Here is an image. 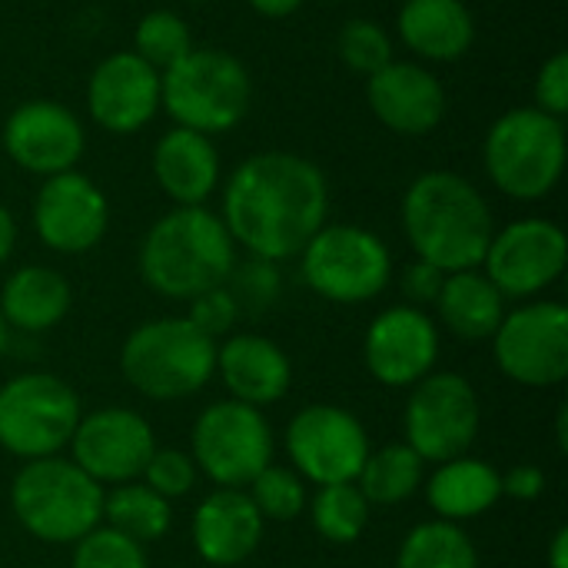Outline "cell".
I'll return each instance as SVG.
<instances>
[{"mask_svg":"<svg viewBox=\"0 0 568 568\" xmlns=\"http://www.w3.org/2000/svg\"><path fill=\"white\" fill-rule=\"evenodd\" d=\"M236 263V243L223 220L206 206H176L163 213L140 243V276L163 296L190 303L226 283Z\"/></svg>","mask_w":568,"mask_h":568,"instance_id":"obj_3","label":"cell"},{"mask_svg":"<svg viewBox=\"0 0 568 568\" xmlns=\"http://www.w3.org/2000/svg\"><path fill=\"white\" fill-rule=\"evenodd\" d=\"M190 3H213V0H190Z\"/></svg>","mask_w":568,"mask_h":568,"instance_id":"obj_47","label":"cell"},{"mask_svg":"<svg viewBox=\"0 0 568 568\" xmlns=\"http://www.w3.org/2000/svg\"><path fill=\"white\" fill-rule=\"evenodd\" d=\"M193 50L190 27L173 10H150L136 20L133 30V53L143 57L153 70H170L176 60H183Z\"/></svg>","mask_w":568,"mask_h":568,"instance_id":"obj_32","label":"cell"},{"mask_svg":"<svg viewBox=\"0 0 568 568\" xmlns=\"http://www.w3.org/2000/svg\"><path fill=\"white\" fill-rule=\"evenodd\" d=\"M423 489L436 519L463 526L469 519H479L503 499V473L486 459L456 456L449 463H439L436 473L423 479Z\"/></svg>","mask_w":568,"mask_h":568,"instance_id":"obj_26","label":"cell"},{"mask_svg":"<svg viewBox=\"0 0 568 568\" xmlns=\"http://www.w3.org/2000/svg\"><path fill=\"white\" fill-rule=\"evenodd\" d=\"M396 568H479V552L463 526L429 519L406 532Z\"/></svg>","mask_w":568,"mask_h":568,"instance_id":"obj_30","label":"cell"},{"mask_svg":"<svg viewBox=\"0 0 568 568\" xmlns=\"http://www.w3.org/2000/svg\"><path fill=\"white\" fill-rule=\"evenodd\" d=\"M329 183L323 170L290 150L246 156L223 186V226L250 256L283 263L326 223Z\"/></svg>","mask_w":568,"mask_h":568,"instance_id":"obj_1","label":"cell"},{"mask_svg":"<svg viewBox=\"0 0 568 568\" xmlns=\"http://www.w3.org/2000/svg\"><path fill=\"white\" fill-rule=\"evenodd\" d=\"M156 449V436L143 413L103 406L80 416L70 436V459L103 489L136 483Z\"/></svg>","mask_w":568,"mask_h":568,"instance_id":"obj_15","label":"cell"},{"mask_svg":"<svg viewBox=\"0 0 568 568\" xmlns=\"http://www.w3.org/2000/svg\"><path fill=\"white\" fill-rule=\"evenodd\" d=\"M366 103L386 130L399 136H426L446 116V87L419 63L389 60L366 77Z\"/></svg>","mask_w":568,"mask_h":568,"instance_id":"obj_20","label":"cell"},{"mask_svg":"<svg viewBox=\"0 0 568 568\" xmlns=\"http://www.w3.org/2000/svg\"><path fill=\"white\" fill-rule=\"evenodd\" d=\"M73 306V290L67 276L53 266L27 263L13 270L0 286V316L10 329L20 333H47Z\"/></svg>","mask_w":568,"mask_h":568,"instance_id":"obj_25","label":"cell"},{"mask_svg":"<svg viewBox=\"0 0 568 568\" xmlns=\"http://www.w3.org/2000/svg\"><path fill=\"white\" fill-rule=\"evenodd\" d=\"M3 153L33 176H57L80 163L83 123L57 100H27L3 123Z\"/></svg>","mask_w":568,"mask_h":568,"instance_id":"obj_18","label":"cell"},{"mask_svg":"<svg viewBox=\"0 0 568 568\" xmlns=\"http://www.w3.org/2000/svg\"><path fill=\"white\" fill-rule=\"evenodd\" d=\"M273 426L263 409L223 399L206 406L190 433V456L216 489H246L273 463Z\"/></svg>","mask_w":568,"mask_h":568,"instance_id":"obj_10","label":"cell"},{"mask_svg":"<svg viewBox=\"0 0 568 568\" xmlns=\"http://www.w3.org/2000/svg\"><path fill=\"white\" fill-rule=\"evenodd\" d=\"M263 532L266 523L246 489H213L190 523L196 556L213 568L243 566L260 549Z\"/></svg>","mask_w":568,"mask_h":568,"instance_id":"obj_21","label":"cell"},{"mask_svg":"<svg viewBox=\"0 0 568 568\" xmlns=\"http://www.w3.org/2000/svg\"><path fill=\"white\" fill-rule=\"evenodd\" d=\"M493 186L513 200L536 203L549 196L566 170V126L539 106L503 113L483 143Z\"/></svg>","mask_w":568,"mask_h":568,"instance_id":"obj_7","label":"cell"},{"mask_svg":"<svg viewBox=\"0 0 568 568\" xmlns=\"http://www.w3.org/2000/svg\"><path fill=\"white\" fill-rule=\"evenodd\" d=\"M568 263V240L559 223L526 216L493 233L483 273L506 300H532L549 290Z\"/></svg>","mask_w":568,"mask_h":568,"instance_id":"obj_14","label":"cell"},{"mask_svg":"<svg viewBox=\"0 0 568 568\" xmlns=\"http://www.w3.org/2000/svg\"><path fill=\"white\" fill-rule=\"evenodd\" d=\"M196 476H200V469H196L190 453H183V449H153V456H150V463H146L140 479L156 496L173 503V499H183V496L193 493Z\"/></svg>","mask_w":568,"mask_h":568,"instance_id":"obj_37","label":"cell"},{"mask_svg":"<svg viewBox=\"0 0 568 568\" xmlns=\"http://www.w3.org/2000/svg\"><path fill=\"white\" fill-rule=\"evenodd\" d=\"M546 566H549V568H568V529H566V526H559V529H556V536L549 539Z\"/></svg>","mask_w":568,"mask_h":568,"instance_id":"obj_44","label":"cell"},{"mask_svg":"<svg viewBox=\"0 0 568 568\" xmlns=\"http://www.w3.org/2000/svg\"><path fill=\"white\" fill-rule=\"evenodd\" d=\"M103 493L73 459H30L10 483V513L37 542L73 546L103 523Z\"/></svg>","mask_w":568,"mask_h":568,"instance_id":"obj_4","label":"cell"},{"mask_svg":"<svg viewBox=\"0 0 568 568\" xmlns=\"http://www.w3.org/2000/svg\"><path fill=\"white\" fill-rule=\"evenodd\" d=\"M493 353L503 376L526 389H549L568 376V310L542 300L503 316L493 333Z\"/></svg>","mask_w":568,"mask_h":568,"instance_id":"obj_13","label":"cell"},{"mask_svg":"<svg viewBox=\"0 0 568 568\" xmlns=\"http://www.w3.org/2000/svg\"><path fill=\"white\" fill-rule=\"evenodd\" d=\"M250 70L240 57L220 47H193L183 60L160 73V106L176 126L203 136L240 126L250 113Z\"/></svg>","mask_w":568,"mask_h":568,"instance_id":"obj_6","label":"cell"},{"mask_svg":"<svg viewBox=\"0 0 568 568\" xmlns=\"http://www.w3.org/2000/svg\"><path fill=\"white\" fill-rule=\"evenodd\" d=\"M336 50H339V60L359 73V77H373L376 70H383L389 60H393V43H389V33L376 23V20H349L339 37H336Z\"/></svg>","mask_w":568,"mask_h":568,"instance_id":"obj_35","label":"cell"},{"mask_svg":"<svg viewBox=\"0 0 568 568\" xmlns=\"http://www.w3.org/2000/svg\"><path fill=\"white\" fill-rule=\"evenodd\" d=\"M423 479L426 463L406 443H389L366 456L356 486L369 506H399L423 489Z\"/></svg>","mask_w":568,"mask_h":568,"instance_id":"obj_29","label":"cell"},{"mask_svg":"<svg viewBox=\"0 0 568 568\" xmlns=\"http://www.w3.org/2000/svg\"><path fill=\"white\" fill-rule=\"evenodd\" d=\"M303 283L326 303L356 306L376 300L393 280L389 246L366 226L323 223L300 250Z\"/></svg>","mask_w":568,"mask_h":568,"instance_id":"obj_8","label":"cell"},{"mask_svg":"<svg viewBox=\"0 0 568 568\" xmlns=\"http://www.w3.org/2000/svg\"><path fill=\"white\" fill-rule=\"evenodd\" d=\"M100 526H110L113 532H120L146 549L170 532L173 509L163 496H156L150 486H143L136 479V483L110 486V493H103V523Z\"/></svg>","mask_w":568,"mask_h":568,"instance_id":"obj_28","label":"cell"},{"mask_svg":"<svg viewBox=\"0 0 568 568\" xmlns=\"http://www.w3.org/2000/svg\"><path fill=\"white\" fill-rule=\"evenodd\" d=\"M246 496L253 499L256 513L263 516V523H293L303 516L306 509V483L300 479V473H293L290 466H276L270 463L250 486Z\"/></svg>","mask_w":568,"mask_h":568,"instance_id":"obj_33","label":"cell"},{"mask_svg":"<svg viewBox=\"0 0 568 568\" xmlns=\"http://www.w3.org/2000/svg\"><path fill=\"white\" fill-rule=\"evenodd\" d=\"M556 439H559V453H568V409H559V419H556Z\"/></svg>","mask_w":568,"mask_h":568,"instance_id":"obj_45","label":"cell"},{"mask_svg":"<svg viewBox=\"0 0 568 568\" xmlns=\"http://www.w3.org/2000/svg\"><path fill=\"white\" fill-rule=\"evenodd\" d=\"M403 233L416 260L443 270H479L496 233L486 196L453 170L416 176L403 196Z\"/></svg>","mask_w":568,"mask_h":568,"instance_id":"obj_2","label":"cell"},{"mask_svg":"<svg viewBox=\"0 0 568 568\" xmlns=\"http://www.w3.org/2000/svg\"><path fill=\"white\" fill-rule=\"evenodd\" d=\"M216 346L186 316L146 320L123 339L120 373L153 403L186 399L216 376Z\"/></svg>","mask_w":568,"mask_h":568,"instance_id":"obj_5","label":"cell"},{"mask_svg":"<svg viewBox=\"0 0 568 568\" xmlns=\"http://www.w3.org/2000/svg\"><path fill=\"white\" fill-rule=\"evenodd\" d=\"M70 568H150L146 549L133 539L113 532L110 526H97L80 542H73Z\"/></svg>","mask_w":568,"mask_h":568,"instance_id":"obj_36","label":"cell"},{"mask_svg":"<svg viewBox=\"0 0 568 568\" xmlns=\"http://www.w3.org/2000/svg\"><path fill=\"white\" fill-rule=\"evenodd\" d=\"M483 426L479 393L463 373H429L409 389L403 433L423 463H449L466 456Z\"/></svg>","mask_w":568,"mask_h":568,"instance_id":"obj_11","label":"cell"},{"mask_svg":"<svg viewBox=\"0 0 568 568\" xmlns=\"http://www.w3.org/2000/svg\"><path fill=\"white\" fill-rule=\"evenodd\" d=\"M313 529L323 542L329 546H349L356 542L366 526H369V503L359 493L356 483H333V486H316V496L306 503Z\"/></svg>","mask_w":568,"mask_h":568,"instance_id":"obj_31","label":"cell"},{"mask_svg":"<svg viewBox=\"0 0 568 568\" xmlns=\"http://www.w3.org/2000/svg\"><path fill=\"white\" fill-rule=\"evenodd\" d=\"M87 106L97 126L116 136L143 130L160 110V70L133 50H116L97 63L87 83Z\"/></svg>","mask_w":568,"mask_h":568,"instance_id":"obj_19","label":"cell"},{"mask_svg":"<svg viewBox=\"0 0 568 568\" xmlns=\"http://www.w3.org/2000/svg\"><path fill=\"white\" fill-rule=\"evenodd\" d=\"M250 7H253L260 17H270V20H286V17H293V13L303 7V0H250Z\"/></svg>","mask_w":568,"mask_h":568,"instance_id":"obj_42","label":"cell"},{"mask_svg":"<svg viewBox=\"0 0 568 568\" xmlns=\"http://www.w3.org/2000/svg\"><path fill=\"white\" fill-rule=\"evenodd\" d=\"M153 176L176 206H203L220 186V156L210 136L173 126L153 146Z\"/></svg>","mask_w":568,"mask_h":568,"instance_id":"obj_23","label":"cell"},{"mask_svg":"<svg viewBox=\"0 0 568 568\" xmlns=\"http://www.w3.org/2000/svg\"><path fill=\"white\" fill-rule=\"evenodd\" d=\"M80 396L53 373H23L0 386V449L30 463L60 456L80 423Z\"/></svg>","mask_w":568,"mask_h":568,"instance_id":"obj_9","label":"cell"},{"mask_svg":"<svg viewBox=\"0 0 568 568\" xmlns=\"http://www.w3.org/2000/svg\"><path fill=\"white\" fill-rule=\"evenodd\" d=\"M439 323L466 339V343H483L493 339L506 316V296L493 286V280L483 270H459L446 273L439 300H436Z\"/></svg>","mask_w":568,"mask_h":568,"instance_id":"obj_27","label":"cell"},{"mask_svg":"<svg viewBox=\"0 0 568 568\" xmlns=\"http://www.w3.org/2000/svg\"><path fill=\"white\" fill-rule=\"evenodd\" d=\"M546 493V473L532 463L513 466L503 476V496L516 499V503H536Z\"/></svg>","mask_w":568,"mask_h":568,"instance_id":"obj_41","label":"cell"},{"mask_svg":"<svg viewBox=\"0 0 568 568\" xmlns=\"http://www.w3.org/2000/svg\"><path fill=\"white\" fill-rule=\"evenodd\" d=\"M110 226L103 190L77 170L47 176L33 200V230L40 243L63 256L90 253Z\"/></svg>","mask_w":568,"mask_h":568,"instance_id":"obj_17","label":"cell"},{"mask_svg":"<svg viewBox=\"0 0 568 568\" xmlns=\"http://www.w3.org/2000/svg\"><path fill=\"white\" fill-rule=\"evenodd\" d=\"M186 320L203 336H210L216 343V339H223V336L233 333V326L240 323V310H236L233 296L226 293V286H216V290H206V293H200V296L190 300Z\"/></svg>","mask_w":568,"mask_h":568,"instance_id":"obj_38","label":"cell"},{"mask_svg":"<svg viewBox=\"0 0 568 568\" xmlns=\"http://www.w3.org/2000/svg\"><path fill=\"white\" fill-rule=\"evenodd\" d=\"M216 373L230 399L246 406H273L293 386V363L286 349L260 333H230L216 346Z\"/></svg>","mask_w":568,"mask_h":568,"instance_id":"obj_22","label":"cell"},{"mask_svg":"<svg viewBox=\"0 0 568 568\" xmlns=\"http://www.w3.org/2000/svg\"><path fill=\"white\" fill-rule=\"evenodd\" d=\"M536 106L539 110H546V113H552V116H566L568 110V57L562 50H556L546 63H542V70H539V77H536Z\"/></svg>","mask_w":568,"mask_h":568,"instance_id":"obj_39","label":"cell"},{"mask_svg":"<svg viewBox=\"0 0 568 568\" xmlns=\"http://www.w3.org/2000/svg\"><path fill=\"white\" fill-rule=\"evenodd\" d=\"M13 246H17V223H13V216H10V210L0 203V266L10 260V253H13Z\"/></svg>","mask_w":568,"mask_h":568,"instance_id":"obj_43","label":"cell"},{"mask_svg":"<svg viewBox=\"0 0 568 568\" xmlns=\"http://www.w3.org/2000/svg\"><path fill=\"white\" fill-rule=\"evenodd\" d=\"M226 293L233 296L236 310H240V320L243 316H263L276 306L280 293H283V276H280V266L273 260H260V256H250L243 263H233L230 276H226Z\"/></svg>","mask_w":568,"mask_h":568,"instance_id":"obj_34","label":"cell"},{"mask_svg":"<svg viewBox=\"0 0 568 568\" xmlns=\"http://www.w3.org/2000/svg\"><path fill=\"white\" fill-rule=\"evenodd\" d=\"M363 359L376 383L389 389H413L436 369L439 359V329L436 320L409 303L389 306L373 316Z\"/></svg>","mask_w":568,"mask_h":568,"instance_id":"obj_16","label":"cell"},{"mask_svg":"<svg viewBox=\"0 0 568 568\" xmlns=\"http://www.w3.org/2000/svg\"><path fill=\"white\" fill-rule=\"evenodd\" d=\"M290 469L300 473L303 483L333 486V483H356L369 449L366 426L343 406L313 403L300 409L283 436Z\"/></svg>","mask_w":568,"mask_h":568,"instance_id":"obj_12","label":"cell"},{"mask_svg":"<svg viewBox=\"0 0 568 568\" xmlns=\"http://www.w3.org/2000/svg\"><path fill=\"white\" fill-rule=\"evenodd\" d=\"M7 346H10V326H7L3 316H0V359L7 356Z\"/></svg>","mask_w":568,"mask_h":568,"instance_id":"obj_46","label":"cell"},{"mask_svg":"<svg viewBox=\"0 0 568 568\" xmlns=\"http://www.w3.org/2000/svg\"><path fill=\"white\" fill-rule=\"evenodd\" d=\"M396 30L416 57L433 63L466 57L476 40V20L463 0H403Z\"/></svg>","mask_w":568,"mask_h":568,"instance_id":"obj_24","label":"cell"},{"mask_svg":"<svg viewBox=\"0 0 568 568\" xmlns=\"http://www.w3.org/2000/svg\"><path fill=\"white\" fill-rule=\"evenodd\" d=\"M443 280H446L443 270H436V266L416 260V263H409V266L399 273V290H403V296L409 300V306H419V310H423V306H436L439 290H443Z\"/></svg>","mask_w":568,"mask_h":568,"instance_id":"obj_40","label":"cell"}]
</instances>
